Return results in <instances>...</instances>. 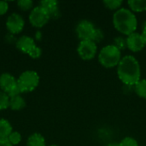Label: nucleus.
<instances>
[{"label":"nucleus","instance_id":"6","mask_svg":"<svg viewBox=\"0 0 146 146\" xmlns=\"http://www.w3.org/2000/svg\"><path fill=\"white\" fill-rule=\"evenodd\" d=\"M50 19V17L49 14L40 5L33 8L29 15L30 23L37 28L44 27L49 21Z\"/></svg>","mask_w":146,"mask_h":146},{"label":"nucleus","instance_id":"29","mask_svg":"<svg viewBox=\"0 0 146 146\" xmlns=\"http://www.w3.org/2000/svg\"><path fill=\"white\" fill-rule=\"evenodd\" d=\"M141 36H142V38H143L144 43H145V44L146 46V24L145 25L144 28H143V32L141 33Z\"/></svg>","mask_w":146,"mask_h":146},{"label":"nucleus","instance_id":"30","mask_svg":"<svg viewBox=\"0 0 146 146\" xmlns=\"http://www.w3.org/2000/svg\"><path fill=\"white\" fill-rule=\"evenodd\" d=\"M36 37H37V39H40L41 38V33L40 32H37Z\"/></svg>","mask_w":146,"mask_h":146},{"label":"nucleus","instance_id":"7","mask_svg":"<svg viewBox=\"0 0 146 146\" xmlns=\"http://www.w3.org/2000/svg\"><path fill=\"white\" fill-rule=\"evenodd\" d=\"M96 28L97 27H95L94 24L92 21L88 20H82L76 26L75 32L80 41L92 40Z\"/></svg>","mask_w":146,"mask_h":146},{"label":"nucleus","instance_id":"14","mask_svg":"<svg viewBox=\"0 0 146 146\" xmlns=\"http://www.w3.org/2000/svg\"><path fill=\"white\" fill-rule=\"evenodd\" d=\"M12 132L13 128L9 121L5 119H0V139H8Z\"/></svg>","mask_w":146,"mask_h":146},{"label":"nucleus","instance_id":"15","mask_svg":"<svg viewBox=\"0 0 146 146\" xmlns=\"http://www.w3.org/2000/svg\"><path fill=\"white\" fill-rule=\"evenodd\" d=\"M26 106V101L21 96H16L9 98V108L12 110H21Z\"/></svg>","mask_w":146,"mask_h":146},{"label":"nucleus","instance_id":"16","mask_svg":"<svg viewBox=\"0 0 146 146\" xmlns=\"http://www.w3.org/2000/svg\"><path fill=\"white\" fill-rule=\"evenodd\" d=\"M127 4L133 12H143L146 10V0H129Z\"/></svg>","mask_w":146,"mask_h":146},{"label":"nucleus","instance_id":"12","mask_svg":"<svg viewBox=\"0 0 146 146\" xmlns=\"http://www.w3.org/2000/svg\"><path fill=\"white\" fill-rule=\"evenodd\" d=\"M15 44H16V47H17L18 50H20L21 52L26 53V54H27L29 52V50L34 45H36V44L34 42V39L33 38L29 37V36H27V35L20 37L16 40Z\"/></svg>","mask_w":146,"mask_h":146},{"label":"nucleus","instance_id":"8","mask_svg":"<svg viewBox=\"0 0 146 146\" xmlns=\"http://www.w3.org/2000/svg\"><path fill=\"white\" fill-rule=\"evenodd\" d=\"M24 26L25 21L23 17L17 13H13L7 18L6 27L11 34L20 33L22 31Z\"/></svg>","mask_w":146,"mask_h":146},{"label":"nucleus","instance_id":"21","mask_svg":"<svg viewBox=\"0 0 146 146\" xmlns=\"http://www.w3.org/2000/svg\"><path fill=\"white\" fill-rule=\"evenodd\" d=\"M17 5L19 9L22 10H28L33 8V2L32 0H19L17 2Z\"/></svg>","mask_w":146,"mask_h":146},{"label":"nucleus","instance_id":"18","mask_svg":"<svg viewBox=\"0 0 146 146\" xmlns=\"http://www.w3.org/2000/svg\"><path fill=\"white\" fill-rule=\"evenodd\" d=\"M104 4L106 8H108L109 9L111 10H118L119 9H121L123 1L122 0H104Z\"/></svg>","mask_w":146,"mask_h":146},{"label":"nucleus","instance_id":"25","mask_svg":"<svg viewBox=\"0 0 146 146\" xmlns=\"http://www.w3.org/2000/svg\"><path fill=\"white\" fill-rule=\"evenodd\" d=\"M104 32L100 28H96L93 38H92V41L95 42L96 44H98V43H100L104 39Z\"/></svg>","mask_w":146,"mask_h":146},{"label":"nucleus","instance_id":"13","mask_svg":"<svg viewBox=\"0 0 146 146\" xmlns=\"http://www.w3.org/2000/svg\"><path fill=\"white\" fill-rule=\"evenodd\" d=\"M27 146H45V139L44 138V136L40 133H33L32 135H30L27 139Z\"/></svg>","mask_w":146,"mask_h":146},{"label":"nucleus","instance_id":"27","mask_svg":"<svg viewBox=\"0 0 146 146\" xmlns=\"http://www.w3.org/2000/svg\"><path fill=\"white\" fill-rule=\"evenodd\" d=\"M5 39H6L8 42H9V43L15 42V43H16V40H17V39H15V38L14 34H11V33H9V34L5 37Z\"/></svg>","mask_w":146,"mask_h":146},{"label":"nucleus","instance_id":"3","mask_svg":"<svg viewBox=\"0 0 146 146\" xmlns=\"http://www.w3.org/2000/svg\"><path fill=\"white\" fill-rule=\"evenodd\" d=\"M121 60V51L114 44L103 47L98 53V62L106 68L117 67Z\"/></svg>","mask_w":146,"mask_h":146},{"label":"nucleus","instance_id":"23","mask_svg":"<svg viewBox=\"0 0 146 146\" xmlns=\"http://www.w3.org/2000/svg\"><path fill=\"white\" fill-rule=\"evenodd\" d=\"M115 43L113 44L115 46H116L121 51V50H124L126 47H127V41H126V38H122V37H116L115 38Z\"/></svg>","mask_w":146,"mask_h":146},{"label":"nucleus","instance_id":"28","mask_svg":"<svg viewBox=\"0 0 146 146\" xmlns=\"http://www.w3.org/2000/svg\"><path fill=\"white\" fill-rule=\"evenodd\" d=\"M0 146H13L9 141L8 140V139H0Z\"/></svg>","mask_w":146,"mask_h":146},{"label":"nucleus","instance_id":"26","mask_svg":"<svg viewBox=\"0 0 146 146\" xmlns=\"http://www.w3.org/2000/svg\"><path fill=\"white\" fill-rule=\"evenodd\" d=\"M9 9V4L6 1H0V15H4Z\"/></svg>","mask_w":146,"mask_h":146},{"label":"nucleus","instance_id":"24","mask_svg":"<svg viewBox=\"0 0 146 146\" xmlns=\"http://www.w3.org/2000/svg\"><path fill=\"white\" fill-rule=\"evenodd\" d=\"M41 54H42V50H41V49H40L38 46H37V45H34V46L29 50V52L27 53V55H28L30 57L33 58V59L38 58V57L41 56Z\"/></svg>","mask_w":146,"mask_h":146},{"label":"nucleus","instance_id":"4","mask_svg":"<svg viewBox=\"0 0 146 146\" xmlns=\"http://www.w3.org/2000/svg\"><path fill=\"white\" fill-rule=\"evenodd\" d=\"M38 83L39 76L37 72L33 70L23 72L17 79V85L21 93L33 92L38 86Z\"/></svg>","mask_w":146,"mask_h":146},{"label":"nucleus","instance_id":"19","mask_svg":"<svg viewBox=\"0 0 146 146\" xmlns=\"http://www.w3.org/2000/svg\"><path fill=\"white\" fill-rule=\"evenodd\" d=\"M9 98L5 92L0 91V110H6L7 108H9Z\"/></svg>","mask_w":146,"mask_h":146},{"label":"nucleus","instance_id":"5","mask_svg":"<svg viewBox=\"0 0 146 146\" xmlns=\"http://www.w3.org/2000/svg\"><path fill=\"white\" fill-rule=\"evenodd\" d=\"M77 52L81 59L89 61L97 55L98 45L92 40H82L77 47Z\"/></svg>","mask_w":146,"mask_h":146},{"label":"nucleus","instance_id":"10","mask_svg":"<svg viewBox=\"0 0 146 146\" xmlns=\"http://www.w3.org/2000/svg\"><path fill=\"white\" fill-rule=\"evenodd\" d=\"M17 86V80H15L12 74L3 73L0 75V88L2 89V92L8 94Z\"/></svg>","mask_w":146,"mask_h":146},{"label":"nucleus","instance_id":"2","mask_svg":"<svg viewBox=\"0 0 146 146\" xmlns=\"http://www.w3.org/2000/svg\"><path fill=\"white\" fill-rule=\"evenodd\" d=\"M113 25L119 33L128 36L135 33L138 21L135 14L130 9L121 8L113 15Z\"/></svg>","mask_w":146,"mask_h":146},{"label":"nucleus","instance_id":"20","mask_svg":"<svg viewBox=\"0 0 146 146\" xmlns=\"http://www.w3.org/2000/svg\"><path fill=\"white\" fill-rule=\"evenodd\" d=\"M8 140L12 145H18L21 140V135L18 132H12L10 135L8 137Z\"/></svg>","mask_w":146,"mask_h":146},{"label":"nucleus","instance_id":"17","mask_svg":"<svg viewBox=\"0 0 146 146\" xmlns=\"http://www.w3.org/2000/svg\"><path fill=\"white\" fill-rule=\"evenodd\" d=\"M134 91L139 98L146 99V79L140 80L134 86Z\"/></svg>","mask_w":146,"mask_h":146},{"label":"nucleus","instance_id":"1","mask_svg":"<svg viewBox=\"0 0 146 146\" xmlns=\"http://www.w3.org/2000/svg\"><path fill=\"white\" fill-rule=\"evenodd\" d=\"M117 75L126 86H135L141 80V68L137 58L131 55L121 57L117 66Z\"/></svg>","mask_w":146,"mask_h":146},{"label":"nucleus","instance_id":"32","mask_svg":"<svg viewBox=\"0 0 146 146\" xmlns=\"http://www.w3.org/2000/svg\"><path fill=\"white\" fill-rule=\"evenodd\" d=\"M50 146H58V145H50Z\"/></svg>","mask_w":146,"mask_h":146},{"label":"nucleus","instance_id":"22","mask_svg":"<svg viewBox=\"0 0 146 146\" xmlns=\"http://www.w3.org/2000/svg\"><path fill=\"white\" fill-rule=\"evenodd\" d=\"M120 146H139L138 141L132 138V137H126L124 138L120 143H119Z\"/></svg>","mask_w":146,"mask_h":146},{"label":"nucleus","instance_id":"9","mask_svg":"<svg viewBox=\"0 0 146 146\" xmlns=\"http://www.w3.org/2000/svg\"><path fill=\"white\" fill-rule=\"evenodd\" d=\"M126 41L127 48H128L133 52H139L145 47L141 34L136 32L127 36Z\"/></svg>","mask_w":146,"mask_h":146},{"label":"nucleus","instance_id":"11","mask_svg":"<svg viewBox=\"0 0 146 146\" xmlns=\"http://www.w3.org/2000/svg\"><path fill=\"white\" fill-rule=\"evenodd\" d=\"M40 6L49 14L50 18H57L60 15L58 2L56 0H44L40 2Z\"/></svg>","mask_w":146,"mask_h":146},{"label":"nucleus","instance_id":"31","mask_svg":"<svg viewBox=\"0 0 146 146\" xmlns=\"http://www.w3.org/2000/svg\"><path fill=\"white\" fill-rule=\"evenodd\" d=\"M107 146H120V145H119V143H115V142H114V143H110V144H109Z\"/></svg>","mask_w":146,"mask_h":146}]
</instances>
